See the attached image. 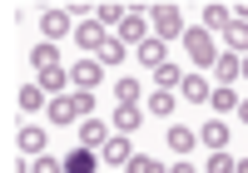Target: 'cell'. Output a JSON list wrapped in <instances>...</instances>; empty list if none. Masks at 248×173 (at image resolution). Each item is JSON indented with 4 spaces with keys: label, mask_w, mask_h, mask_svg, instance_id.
I'll return each mask as SVG.
<instances>
[{
    "label": "cell",
    "mask_w": 248,
    "mask_h": 173,
    "mask_svg": "<svg viewBox=\"0 0 248 173\" xmlns=\"http://www.w3.org/2000/svg\"><path fill=\"white\" fill-rule=\"evenodd\" d=\"M124 168H129V173H169V168H164L159 159H149V154H134V159L124 163Z\"/></svg>",
    "instance_id": "cell-23"
},
{
    "label": "cell",
    "mask_w": 248,
    "mask_h": 173,
    "mask_svg": "<svg viewBox=\"0 0 248 173\" xmlns=\"http://www.w3.org/2000/svg\"><path fill=\"white\" fill-rule=\"evenodd\" d=\"M209 104H214L218 114H229V109H238V94H233V89H223V84H218V89L209 94Z\"/></svg>",
    "instance_id": "cell-26"
},
{
    "label": "cell",
    "mask_w": 248,
    "mask_h": 173,
    "mask_svg": "<svg viewBox=\"0 0 248 173\" xmlns=\"http://www.w3.org/2000/svg\"><path fill=\"white\" fill-rule=\"evenodd\" d=\"M199 139H203V144H209V148H214V154H223V144H229V129H223L218 119H209V124H203V129H199Z\"/></svg>",
    "instance_id": "cell-16"
},
{
    "label": "cell",
    "mask_w": 248,
    "mask_h": 173,
    "mask_svg": "<svg viewBox=\"0 0 248 173\" xmlns=\"http://www.w3.org/2000/svg\"><path fill=\"white\" fill-rule=\"evenodd\" d=\"M99 159H105V163H129V159H134V154H129V139H124V134H109V144L99 148Z\"/></svg>",
    "instance_id": "cell-13"
},
{
    "label": "cell",
    "mask_w": 248,
    "mask_h": 173,
    "mask_svg": "<svg viewBox=\"0 0 248 173\" xmlns=\"http://www.w3.org/2000/svg\"><path fill=\"white\" fill-rule=\"evenodd\" d=\"M238 163L229 159V154H209V173H233Z\"/></svg>",
    "instance_id": "cell-30"
},
{
    "label": "cell",
    "mask_w": 248,
    "mask_h": 173,
    "mask_svg": "<svg viewBox=\"0 0 248 173\" xmlns=\"http://www.w3.org/2000/svg\"><path fill=\"white\" fill-rule=\"evenodd\" d=\"M149 114H159V119H169V114H174V94H169V89H159V94H149Z\"/></svg>",
    "instance_id": "cell-27"
},
{
    "label": "cell",
    "mask_w": 248,
    "mask_h": 173,
    "mask_svg": "<svg viewBox=\"0 0 248 173\" xmlns=\"http://www.w3.org/2000/svg\"><path fill=\"white\" fill-rule=\"evenodd\" d=\"M40 30H45V45H55L60 35H70V15L65 10H45L40 15Z\"/></svg>",
    "instance_id": "cell-8"
},
{
    "label": "cell",
    "mask_w": 248,
    "mask_h": 173,
    "mask_svg": "<svg viewBox=\"0 0 248 173\" xmlns=\"http://www.w3.org/2000/svg\"><path fill=\"white\" fill-rule=\"evenodd\" d=\"M139 64H149V70H159V64H169V59H164V40H159V35L139 45Z\"/></svg>",
    "instance_id": "cell-18"
},
{
    "label": "cell",
    "mask_w": 248,
    "mask_h": 173,
    "mask_svg": "<svg viewBox=\"0 0 248 173\" xmlns=\"http://www.w3.org/2000/svg\"><path fill=\"white\" fill-rule=\"evenodd\" d=\"M30 59H35V70H40V64H55V45H40Z\"/></svg>",
    "instance_id": "cell-31"
},
{
    "label": "cell",
    "mask_w": 248,
    "mask_h": 173,
    "mask_svg": "<svg viewBox=\"0 0 248 173\" xmlns=\"http://www.w3.org/2000/svg\"><path fill=\"white\" fill-rule=\"evenodd\" d=\"M214 74H218V84H223V89H229V84L243 74V59H238V55H218V59H214Z\"/></svg>",
    "instance_id": "cell-11"
},
{
    "label": "cell",
    "mask_w": 248,
    "mask_h": 173,
    "mask_svg": "<svg viewBox=\"0 0 248 173\" xmlns=\"http://www.w3.org/2000/svg\"><path fill=\"white\" fill-rule=\"evenodd\" d=\"M75 40H79V50H85V55H99V50L109 45V35H105V25H99V20H85V25L75 30Z\"/></svg>",
    "instance_id": "cell-5"
},
{
    "label": "cell",
    "mask_w": 248,
    "mask_h": 173,
    "mask_svg": "<svg viewBox=\"0 0 248 173\" xmlns=\"http://www.w3.org/2000/svg\"><path fill=\"white\" fill-rule=\"evenodd\" d=\"M169 173H199V168H194V163H174Z\"/></svg>",
    "instance_id": "cell-32"
},
{
    "label": "cell",
    "mask_w": 248,
    "mask_h": 173,
    "mask_svg": "<svg viewBox=\"0 0 248 173\" xmlns=\"http://www.w3.org/2000/svg\"><path fill=\"white\" fill-rule=\"evenodd\" d=\"M85 109H79V94H55L50 99V124H79Z\"/></svg>",
    "instance_id": "cell-4"
},
{
    "label": "cell",
    "mask_w": 248,
    "mask_h": 173,
    "mask_svg": "<svg viewBox=\"0 0 248 173\" xmlns=\"http://www.w3.org/2000/svg\"><path fill=\"white\" fill-rule=\"evenodd\" d=\"M65 173H99L94 148H75V154H65Z\"/></svg>",
    "instance_id": "cell-10"
},
{
    "label": "cell",
    "mask_w": 248,
    "mask_h": 173,
    "mask_svg": "<svg viewBox=\"0 0 248 173\" xmlns=\"http://www.w3.org/2000/svg\"><path fill=\"white\" fill-rule=\"evenodd\" d=\"M154 84H159V89H179V84H184V74L174 70V64H159V70H154Z\"/></svg>",
    "instance_id": "cell-24"
},
{
    "label": "cell",
    "mask_w": 248,
    "mask_h": 173,
    "mask_svg": "<svg viewBox=\"0 0 248 173\" xmlns=\"http://www.w3.org/2000/svg\"><path fill=\"white\" fill-rule=\"evenodd\" d=\"M243 74H248V59H243Z\"/></svg>",
    "instance_id": "cell-35"
},
{
    "label": "cell",
    "mask_w": 248,
    "mask_h": 173,
    "mask_svg": "<svg viewBox=\"0 0 248 173\" xmlns=\"http://www.w3.org/2000/svg\"><path fill=\"white\" fill-rule=\"evenodd\" d=\"M229 20H233L229 5H203V30H229Z\"/></svg>",
    "instance_id": "cell-19"
},
{
    "label": "cell",
    "mask_w": 248,
    "mask_h": 173,
    "mask_svg": "<svg viewBox=\"0 0 248 173\" xmlns=\"http://www.w3.org/2000/svg\"><path fill=\"white\" fill-rule=\"evenodd\" d=\"M194 144H199V129H169V148H174V154H194Z\"/></svg>",
    "instance_id": "cell-17"
},
{
    "label": "cell",
    "mask_w": 248,
    "mask_h": 173,
    "mask_svg": "<svg viewBox=\"0 0 248 173\" xmlns=\"http://www.w3.org/2000/svg\"><path fill=\"white\" fill-rule=\"evenodd\" d=\"M139 119H144V109H139V104H119V109H114V134H134V129H139Z\"/></svg>",
    "instance_id": "cell-12"
},
{
    "label": "cell",
    "mask_w": 248,
    "mask_h": 173,
    "mask_svg": "<svg viewBox=\"0 0 248 173\" xmlns=\"http://www.w3.org/2000/svg\"><path fill=\"white\" fill-rule=\"evenodd\" d=\"M154 30L159 40H184V20H179V5H154Z\"/></svg>",
    "instance_id": "cell-1"
},
{
    "label": "cell",
    "mask_w": 248,
    "mask_h": 173,
    "mask_svg": "<svg viewBox=\"0 0 248 173\" xmlns=\"http://www.w3.org/2000/svg\"><path fill=\"white\" fill-rule=\"evenodd\" d=\"M20 154H30V159H40V154H50V139H45V129H35V124H25L20 129Z\"/></svg>",
    "instance_id": "cell-6"
},
{
    "label": "cell",
    "mask_w": 248,
    "mask_h": 173,
    "mask_svg": "<svg viewBox=\"0 0 248 173\" xmlns=\"http://www.w3.org/2000/svg\"><path fill=\"white\" fill-rule=\"evenodd\" d=\"M223 40H229V50H248V20H229V30H223Z\"/></svg>",
    "instance_id": "cell-20"
},
{
    "label": "cell",
    "mask_w": 248,
    "mask_h": 173,
    "mask_svg": "<svg viewBox=\"0 0 248 173\" xmlns=\"http://www.w3.org/2000/svg\"><path fill=\"white\" fill-rule=\"evenodd\" d=\"M30 173H65V159H55V154H40L30 163Z\"/></svg>",
    "instance_id": "cell-28"
},
{
    "label": "cell",
    "mask_w": 248,
    "mask_h": 173,
    "mask_svg": "<svg viewBox=\"0 0 248 173\" xmlns=\"http://www.w3.org/2000/svg\"><path fill=\"white\" fill-rule=\"evenodd\" d=\"M109 144V129L99 124V119H85L79 124V148H105Z\"/></svg>",
    "instance_id": "cell-9"
},
{
    "label": "cell",
    "mask_w": 248,
    "mask_h": 173,
    "mask_svg": "<svg viewBox=\"0 0 248 173\" xmlns=\"http://www.w3.org/2000/svg\"><path fill=\"white\" fill-rule=\"evenodd\" d=\"M238 119H243V124H248V99H238Z\"/></svg>",
    "instance_id": "cell-33"
},
{
    "label": "cell",
    "mask_w": 248,
    "mask_h": 173,
    "mask_svg": "<svg viewBox=\"0 0 248 173\" xmlns=\"http://www.w3.org/2000/svg\"><path fill=\"white\" fill-rule=\"evenodd\" d=\"M20 109L40 114V109H45V89H40V84H25V89H20Z\"/></svg>",
    "instance_id": "cell-21"
},
{
    "label": "cell",
    "mask_w": 248,
    "mask_h": 173,
    "mask_svg": "<svg viewBox=\"0 0 248 173\" xmlns=\"http://www.w3.org/2000/svg\"><path fill=\"white\" fill-rule=\"evenodd\" d=\"M65 84H70V70H60V59H55V64H40V89H45L50 99L65 89Z\"/></svg>",
    "instance_id": "cell-7"
},
{
    "label": "cell",
    "mask_w": 248,
    "mask_h": 173,
    "mask_svg": "<svg viewBox=\"0 0 248 173\" xmlns=\"http://www.w3.org/2000/svg\"><path fill=\"white\" fill-rule=\"evenodd\" d=\"M99 79H105V64H99V59H79V64H70V84H75L79 94H90Z\"/></svg>",
    "instance_id": "cell-2"
},
{
    "label": "cell",
    "mask_w": 248,
    "mask_h": 173,
    "mask_svg": "<svg viewBox=\"0 0 248 173\" xmlns=\"http://www.w3.org/2000/svg\"><path fill=\"white\" fill-rule=\"evenodd\" d=\"M114 94H119V104H134V99H139V84H134V79H119Z\"/></svg>",
    "instance_id": "cell-29"
},
{
    "label": "cell",
    "mask_w": 248,
    "mask_h": 173,
    "mask_svg": "<svg viewBox=\"0 0 248 173\" xmlns=\"http://www.w3.org/2000/svg\"><path fill=\"white\" fill-rule=\"evenodd\" d=\"M94 20H99V25H124V20H129V10H124V5H99Z\"/></svg>",
    "instance_id": "cell-25"
},
{
    "label": "cell",
    "mask_w": 248,
    "mask_h": 173,
    "mask_svg": "<svg viewBox=\"0 0 248 173\" xmlns=\"http://www.w3.org/2000/svg\"><path fill=\"white\" fill-rule=\"evenodd\" d=\"M124 55H129V45H124V40H119V35H109V45H105V50H99V64H119Z\"/></svg>",
    "instance_id": "cell-22"
},
{
    "label": "cell",
    "mask_w": 248,
    "mask_h": 173,
    "mask_svg": "<svg viewBox=\"0 0 248 173\" xmlns=\"http://www.w3.org/2000/svg\"><path fill=\"white\" fill-rule=\"evenodd\" d=\"M233 173H248V159H243V163H238V168H233Z\"/></svg>",
    "instance_id": "cell-34"
},
{
    "label": "cell",
    "mask_w": 248,
    "mask_h": 173,
    "mask_svg": "<svg viewBox=\"0 0 248 173\" xmlns=\"http://www.w3.org/2000/svg\"><path fill=\"white\" fill-rule=\"evenodd\" d=\"M179 89H184V99L209 104V79H203V74H184V84H179Z\"/></svg>",
    "instance_id": "cell-14"
},
{
    "label": "cell",
    "mask_w": 248,
    "mask_h": 173,
    "mask_svg": "<svg viewBox=\"0 0 248 173\" xmlns=\"http://www.w3.org/2000/svg\"><path fill=\"white\" fill-rule=\"evenodd\" d=\"M184 50L194 55V64H214L218 55H214V35L209 30H184Z\"/></svg>",
    "instance_id": "cell-3"
},
{
    "label": "cell",
    "mask_w": 248,
    "mask_h": 173,
    "mask_svg": "<svg viewBox=\"0 0 248 173\" xmlns=\"http://www.w3.org/2000/svg\"><path fill=\"white\" fill-rule=\"evenodd\" d=\"M119 40H124V45H144V40H149V30H144V20L129 10V20H124V25H119Z\"/></svg>",
    "instance_id": "cell-15"
}]
</instances>
